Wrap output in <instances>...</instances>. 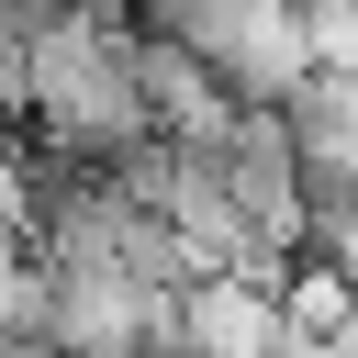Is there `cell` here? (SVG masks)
I'll return each instance as SVG.
<instances>
[{
    "label": "cell",
    "instance_id": "obj_1",
    "mask_svg": "<svg viewBox=\"0 0 358 358\" xmlns=\"http://www.w3.org/2000/svg\"><path fill=\"white\" fill-rule=\"evenodd\" d=\"M22 134L67 168H123L168 134L157 90H145V11L134 0H67L34 22V101Z\"/></svg>",
    "mask_w": 358,
    "mask_h": 358
},
{
    "label": "cell",
    "instance_id": "obj_2",
    "mask_svg": "<svg viewBox=\"0 0 358 358\" xmlns=\"http://www.w3.org/2000/svg\"><path fill=\"white\" fill-rule=\"evenodd\" d=\"M302 34H313V67H358V0H302Z\"/></svg>",
    "mask_w": 358,
    "mask_h": 358
}]
</instances>
